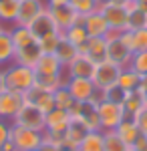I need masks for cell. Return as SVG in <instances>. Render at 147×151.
<instances>
[{"label": "cell", "mask_w": 147, "mask_h": 151, "mask_svg": "<svg viewBox=\"0 0 147 151\" xmlns=\"http://www.w3.org/2000/svg\"><path fill=\"white\" fill-rule=\"evenodd\" d=\"M107 2H117V4H129L127 0H107Z\"/></svg>", "instance_id": "cell-49"}, {"label": "cell", "mask_w": 147, "mask_h": 151, "mask_svg": "<svg viewBox=\"0 0 147 151\" xmlns=\"http://www.w3.org/2000/svg\"><path fill=\"white\" fill-rule=\"evenodd\" d=\"M121 69H123V67L113 65V63H109V60L97 63V65H95V73H93V77H91V81L97 87V91H105V89L117 85L119 75H121Z\"/></svg>", "instance_id": "cell-7"}, {"label": "cell", "mask_w": 147, "mask_h": 151, "mask_svg": "<svg viewBox=\"0 0 147 151\" xmlns=\"http://www.w3.org/2000/svg\"><path fill=\"white\" fill-rule=\"evenodd\" d=\"M71 125V113L65 109H53L46 113V129L45 131H55V133H65Z\"/></svg>", "instance_id": "cell-17"}, {"label": "cell", "mask_w": 147, "mask_h": 151, "mask_svg": "<svg viewBox=\"0 0 147 151\" xmlns=\"http://www.w3.org/2000/svg\"><path fill=\"white\" fill-rule=\"evenodd\" d=\"M63 38L67 40V42H71V45H75V47L81 48L87 45V40H89V32H87V28L83 26V24H75V26H71V28H67L65 32H63Z\"/></svg>", "instance_id": "cell-25"}, {"label": "cell", "mask_w": 147, "mask_h": 151, "mask_svg": "<svg viewBox=\"0 0 147 151\" xmlns=\"http://www.w3.org/2000/svg\"><path fill=\"white\" fill-rule=\"evenodd\" d=\"M36 75H65V67L58 63L55 55H43L36 63Z\"/></svg>", "instance_id": "cell-21"}, {"label": "cell", "mask_w": 147, "mask_h": 151, "mask_svg": "<svg viewBox=\"0 0 147 151\" xmlns=\"http://www.w3.org/2000/svg\"><path fill=\"white\" fill-rule=\"evenodd\" d=\"M147 28V14L143 10H139L135 4H129V12H127V22H125V30H143Z\"/></svg>", "instance_id": "cell-24"}, {"label": "cell", "mask_w": 147, "mask_h": 151, "mask_svg": "<svg viewBox=\"0 0 147 151\" xmlns=\"http://www.w3.org/2000/svg\"><path fill=\"white\" fill-rule=\"evenodd\" d=\"M28 28H30V32H32V36L36 40H40V38H45V36H48V35H55V32H61L57 28V24H55V20H53V16H50L48 6L34 18L32 22L28 24Z\"/></svg>", "instance_id": "cell-12"}, {"label": "cell", "mask_w": 147, "mask_h": 151, "mask_svg": "<svg viewBox=\"0 0 147 151\" xmlns=\"http://www.w3.org/2000/svg\"><path fill=\"white\" fill-rule=\"evenodd\" d=\"M10 127H12L10 121L0 119V149L4 147V143H6V141H10Z\"/></svg>", "instance_id": "cell-41"}, {"label": "cell", "mask_w": 147, "mask_h": 151, "mask_svg": "<svg viewBox=\"0 0 147 151\" xmlns=\"http://www.w3.org/2000/svg\"><path fill=\"white\" fill-rule=\"evenodd\" d=\"M53 95H55V107H57V109H65V111H68V113H71V109L75 107V103H77V101L73 99V95L68 93L67 85L58 87Z\"/></svg>", "instance_id": "cell-35"}, {"label": "cell", "mask_w": 147, "mask_h": 151, "mask_svg": "<svg viewBox=\"0 0 147 151\" xmlns=\"http://www.w3.org/2000/svg\"><path fill=\"white\" fill-rule=\"evenodd\" d=\"M50 10V16L57 24V28L61 32H65L67 28L75 26V24H83L85 22V16H79L77 12L73 10L71 4H65V6H55V8H48Z\"/></svg>", "instance_id": "cell-9"}, {"label": "cell", "mask_w": 147, "mask_h": 151, "mask_svg": "<svg viewBox=\"0 0 147 151\" xmlns=\"http://www.w3.org/2000/svg\"><path fill=\"white\" fill-rule=\"evenodd\" d=\"M0 2H2V0H0Z\"/></svg>", "instance_id": "cell-55"}, {"label": "cell", "mask_w": 147, "mask_h": 151, "mask_svg": "<svg viewBox=\"0 0 147 151\" xmlns=\"http://www.w3.org/2000/svg\"><path fill=\"white\" fill-rule=\"evenodd\" d=\"M127 2H129V4H135V0H127Z\"/></svg>", "instance_id": "cell-53"}, {"label": "cell", "mask_w": 147, "mask_h": 151, "mask_svg": "<svg viewBox=\"0 0 147 151\" xmlns=\"http://www.w3.org/2000/svg\"><path fill=\"white\" fill-rule=\"evenodd\" d=\"M115 133H117V135H119V137H121L129 147H131V145L137 141V137L141 135V133H139V129H137V125L133 123V119H123V121L117 125Z\"/></svg>", "instance_id": "cell-27"}, {"label": "cell", "mask_w": 147, "mask_h": 151, "mask_svg": "<svg viewBox=\"0 0 147 151\" xmlns=\"http://www.w3.org/2000/svg\"><path fill=\"white\" fill-rule=\"evenodd\" d=\"M12 125L18 127H26V129H34V131H43L46 129V113H43L38 107H34L30 103H24L18 113L14 115V119L10 121Z\"/></svg>", "instance_id": "cell-3"}, {"label": "cell", "mask_w": 147, "mask_h": 151, "mask_svg": "<svg viewBox=\"0 0 147 151\" xmlns=\"http://www.w3.org/2000/svg\"><path fill=\"white\" fill-rule=\"evenodd\" d=\"M131 151H147V135H139L137 141L131 145Z\"/></svg>", "instance_id": "cell-42"}, {"label": "cell", "mask_w": 147, "mask_h": 151, "mask_svg": "<svg viewBox=\"0 0 147 151\" xmlns=\"http://www.w3.org/2000/svg\"><path fill=\"white\" fill-rule=\"evenodd\" d=\"M46 8L45 0H20L18 2V14H16V26H28L34 18Z\"/></svg>", "instance_id": "cell-11"}, {"label": "cell", "mask_w": 147, "mask_h": 151, "mask_svg": "<svg viewBox=\"0 0 147 151\" xmlns=\"http://www.w3.org/2000/svg\"><path fill=\"white\" fill-rule=\"evenodd\" d=\"M14 55H16V48L12 45L10 30L6 28L4 32H0V67L6 63H14Z\"/></svg>", "instance_id": "cell-31"}, {"label": "cell", "mask_w": 147, "mask_h": 151, "mask_svg": "<svg viewBox=\"0 0 147 151\" xmlns=\"http://www.w3.org/2000/svg\"><path fill=\"white\" fill-rule=\"evenodd\" d=\"M22 105H24V95L22 93L6 89L4 93L0 95V119L12 121Z\"/></svg>", "instance_id": "cell-10"}, {"label": "cell", "mask_w": 147, "mask_h": 151, "mask_svg": "<svg viewBox=\"0 0 147 151\" xmlns=\"http://www.w3.org/2000/svg\"><path fill=\"white\" fill-rule=\"evenodd\" d=\"M97 113H99V123H101V131H115L117 125L125 119V111L119 103H111V101H105L99 99V107H97Z\"/></svg>", "instance_id": "cell-6"}, {"label": "cell", "mask_w": 147, "mask_h": 151, "mask_svg": "<svg viewBox=\"0 0 147 151\" xmlns=\"http://www.w3.org/2000/svg\"><path fill=\"white\" fill-rule=\"evenodd\" d=\"M0 151H18V149H16V145H14L12 141H6V143H4V147H2Z\"/></svg>", "instance_id": "cell-48"}, {"label": "cell", "mask_w": 147, "mask_h": 151, "mask_svg": "<svg viewBox=\"0 0 147 151\" xmlns=\"http://www.w3.org/2000/svg\"><path fill=\"white\" fill-rule=\"evenodd\" d=\"M123 111H125V119H133V117L145 107V99H143V93L137 89V91H129L127 97L123 101Z\"/></svg>", "instance_id": "cell-22"}, {"label": "cell", "mask_w": 147, "mask_h": 151, "mask_svg": "<svg viewBox=\"0 0 147 151\" xmlns=\"http://www.w3.org/2000/svg\"><path fill=\"white\" fill-rule=\"evenodd\" d=\"M18 2L20 0H2L0 2V22H16L18 14Z\"/></svg>", "instance_id": "cell-34"}, {"label": "cell", "mask_w": 147, "mask_h": 151, "mask_svg": "<svg viewBox=\"0 0 147 151\" xmlns=\"http://www.w3.org/2000/svg\"><path fill=\"white\" fill-rule=\"evenodd\" d=\"M48 8H55V6H65V4H71V0H45Z\"/></svg>", "instance_id": "cell-43"}, {"label": "cell", "mask_w": 147, "mask_h": 151, "mask_svg": "<svg viewBox=\"0 0 147 151\" xmlns=\"http://www.w3.org/2000/svg\"><path fill=\"white\" fill-rule=\"evenodd\" d=\"M34 73H36V70H34ZM65 83H67V77H65V75H36L34 87L55 93L58 87H63Z\"/></svg>", "instance_id": "cell-29"}, {"label": "cell", "mask_w": 147, "mask_h": 151, "mask_svg": "<svg viewBox=\"0 0 147 151\" xmlns=\"http://www.w3.org/2000/svg\"><path fill=\"white\" fill-rule=\"evenodd\" d=\"M99 0H71V6L73 10L77 12L79 16H89L93 12L99 10Z\"/></svg>", "instance_id": "cell-36"}, {"label": "cell", "mask_w": 147, "mask_h": 151, "mask_svg": "<svg viewBox=\"0 0 147 151\" xmlns=\"http://www.w3.org/2000/svg\"><path fill=\"white\" fill-rule=\"evenodd\" d=\"M99 2H103V0H99Z\"/></svg>", "instance_id": "cell-54"}, {"label": "cell", "mask_w": 147, "mask_h": 151, "mask_svg": "<svg viewBox=\"0 0 147 151\" xmlns=\"http://www.w3.org/2000/svg\"><path fill=\"white\" fill-rule=\"evenodd\" d=\"M81 55H87L95 65L107 60V38L105 36H89L87 45L81 48Z\"/></svg>", "instance_id": "cell-16"}, {"label": "cell", "mask_w": 147, "mask_h": 151, "mask_svg": "<svg viewBox=\"0 0 147 151\" xmlns=\"http://www.w3.org/2000/svg\"><path fill=\"white\" fill-rule=\"evenodd\" d=\"M99 97L105 99V101H111V103L123 105L125 97H127V91H125L123 87H119V85H113V87H109L105 91H99Z\"/></svg>", "instance_id": "cell-37"}, {"label": "cell", "mask_w": 147, "mask_h": 151, "mask_svg": "<svg viewBox=\"0 0 147 151\" xmlns=\"http://www.w3.org/2000/svg\"><path fill=\"white\" fill-rule=\"evenodd\" d=\"M10 38H12V45H14L16 50L36 42V38L32 36L28 26H16V24H14V28H10Z\"/></svg>", "instance_id": "cell-26"}, {"label": "cell", "mask_w": 147, "mask_h": 151, "mask_svg": "<svg viewBox=\"0 0 147 151\" xmlns=\"http://www.w3.org/2000/svg\"><path fill=\"white\" fill-rule=\"evenodd\" d=\"M93 73H95V63L87 55L79 52V57L65 69V77L67 79H91Z\"/></svg>", "instance_id": "cell-14"}, {"label": "cell", "mask_w": 147, "mask_h": 151, "mask_svg": "<svg viewBox=\"0 0 147 151\" xmlns=\"http://www.w3.org/2000/svg\"><path fill=\"white\" fill-rule=\"evenodd\" d=\"M34 151H58V147H55V145H50V143H46V141H45L38 149H34Z\"/></svg>", "instance_id": "cell-45"}, {"label": "cell", "mask_w": 147, "mask_h": 151, "mask_svg": "<svg viewBox=\"0 0 147 151\" xmlns=\"http://www.w3.org/2000/svg\"><path fill=\"white\" fill-rule=\"evenodd\" d=\"M8 87H6V75H4V69L0 67V95L4 93Z\"/></svg>", "instance_id": "cell-44"}, {"label": "cell", "mask_w": 147, "mask_h": 151, "mask_svg": "<svg viewBox=\"0 0 147 151\" xmlns=\"http://www.w3.org/2000/svg\"><path fill=\"white\" fill-rule=\"evenodd\" d=\"M58 151H77V149H71V147H61Z\"/></svg>", "instance_id": "cell-50"}, {"label": "cell", "mask_w": 147, "mask_h": 151, "mask_svg": "<svg viewBox=\"0 0 147 151\" xmlns=\"http://www.w3.org/2000/svg\"><path fill=\"white\" fill-rule=\"evenodd\" d=\"M61 40H63V32H55V35H48L45 38H40L38 45H40L43 55H55V50H57Z\"/></svg>", "instance_id": "cell-38"}, {"label": "cell", "mask_w": 147, "mask_h": 151, "mask_svg": "<svg viewBox=\"0 0 147 151\" xmlns=\"http://www.w3.org/2000/svg\"><path fill=\"white\" fill-rule=\"evenodd\" d=\"M105 38H107V60L113 63V65H119V67H127L131 63L133 52L121 40L119 32H109Z\"/></svg>", "instance_id": "cell-8"}, {"label": "cell", "mask_w": 147, "mask_h": 151, "mask_svg": "<svg viewBox=\"0 0 147 151\" xmlns=\"http://www.w3.org/2000/svg\"><path fill=\"white\" fill-rule=\"evenodd\" d=\"M135 6L139 8V10H143L147 14V0H135Z\"/></svg>", "instance_id": "cell-47"}, {"label": "cell", "mask_w": 147, "mask_h": 151, "mask_svg": "<svg viewBox=\"0 0 147 151\" xmlns=\"http://www.w3.org/2000/svg\"><path fill=\"white\" fill-rule=\"evenodd\" d=\"M143 99H145V107H147V93H143Z\"/></svg>", "instance_id": "cell-52"}, {"label": "cell", "mask_w": 147, "mask_h": 151, "mask_svg": "<svg viewBox=\"0 0 147 151\" xmlns=\"http://www.w3.org/2000/svg\"><path fill=\"white\" fill-rule=\"evenodd\" d=\"M4 75H6V87L10 91H18L22 95L28 93L34 87V81H36L34 69L18 65V63H10V67L4 69Z\"/></svg>", "instance_id": "cell-1"}, {"label": "cell", "mask_w": 147, "mask_h": 151, "mask_svg": "<svg viewBox=\"0 0 147 151\" xmlns=\"http://www.w3.org/2000/svg\"><path fill=\"white\" fill-rule=\"evenodd\" d=\"M99 93L95 95L89 101H83V103H75V107L71 109V119L79 121L81 125L89 129V131H101V123H99V113H97V107H99Z\"/></svg>", "instance_id": "cell-2"}, {"label": "cell", "mask_w": 147, "mask_h": 151, "mask_svg": "<svg viewBox=\"0 0 147 151\" xmlns=\"http://www.w3.org/2000/svg\"><path fill=\"white\" fill-rule=\"evenodd\" d=\"M65 85H67L68 93L73 95V99H75L77 103L89 101V99H93L95 95L99 93V91H97V87L93 85L91 79H67Z\"/></svg>", "instance_id": "cell-13"}, {"label": "cell", "mask_w": 147, "mask_h": 151, "mask_svg": "<svg viewBox=\"0 0 147 151\" xmlns=\"http://www.w3.org/2000/svg\"><path fill=\"white\" fill-rule=\"evenodd\" d=\"M119 36H121V40L125 45L131 48V52H143V50H147V28L137 30V32L121 30Z\"/></svg>", "instance_id": "cell-20"}, {"label": "cell", "mask_w": 147, "mask_h": 151, "mask_svg": "<svg viewBox=\"0 0 147 151\" xmlns=\"http://www.w3.org/2000/svg\"><path fill=\"white\" fill-rule=\"evenodd\" d=\"M133 123L137 125V129H139L141 135H147V107H143V109L133 117Z\"/></svg>", "instance_id": "cell-40"}, {"label": "cell", "mask_w": 147, "mask_h": 151, "mask_svg": "<svg viewBox=\"0 0 147 151\" xmlns=\"http://www.w3.org/2000/svg\"><path fill=\"white\" fill-rule=\"evenodd\" d=\"M103 149L105 151H129L131 147L115 131H103Z\"/></svg>", "instance_id": "cell-33"}, {"label": "cell", "mask_w": 147, "mask_h": 151, "mask_svg": "<svg viewBox=\"0 0 147 151\" xmlns=\"http://www.w3.org/2000/svg\"><path fill=\"white\" fill-rule=\"evenodd\" d=\"M4 30H6V28H4V26H2V22H0V32H4Z\"/></svg>", "instance_id": "cell-51"}, {"label": "cell", "mask_w": 147, "mask_h": 151, "mask_svg": "<svg viewBox=\"0 0 147 151\" xmlns=\"http://www.w3.org/2000/svg\"><path fill=\"white\" fill-rule=\"evenodd\" d=\"M83 26L87 28L89 36H107L109 32H111V28H109L107 20L103 18V14L99 10L93 12V14H89V16H85Z\"/></svg>", "instance_id": "cell-19"}, {"label": "cell", "mask_w": 147, "mask_h": 151, "mask_svg": "<svg viewBox=\"0 0 147 151\" xmlns=\"http://www.w3.org/2000/svg\"><path fill=\"white\" fill-rule=\"evenodd\" d=\"M139 91L147 93V75H141V81H139Z\"/></svg>", "instance_id": "cell-46"}, {"label": "cell", "mask_w": 147, "mask_h": 151, "mask_svg": "<svg viewBox=\"0 0 147 151\" xmlns=\"http://www.w3.org/2000/svg\"><path fill=\"white\" fill-rule=\"evenodd\" d=\"M55 57L58 58V63L67 69L68 65L75 60V58L79 57V48L75 47V45H71V42H67L65 38L58 42V47H57V50H55Z\"/></svg>", "instance_id": "cell-28"}, {"label": "cell", "mask_w": 147, "mask_h": 151, "mask_svg": "<svg viewBox=\"0 0 147 151\" xmlns=\"http://www.w3.org/2000/svg\"><path fill=\"white\" fill-rule=\"evenodd\" d=\"M87 133H89V129L85 127V125H81L79 121H75V119H71V125H68L67 131H65V147L77 149L79 143L83 141V137H85Z\"/></svg>", "instance_id": "cell-23"}, {"label": "cell", "mask_w": 147, "mask_h": 151, "mask_svg": "<svg viewBox=\"0 0 147 151\" xmlns=\"http://www.w3.org/2000/svg\"><path fill=\"white\" fill-rule=\"evenodd\" d=\"M99 12L103 14V18L107 20L111 32H121V30H125L129 4H117V2H107V0H103L101 4H99Z\"/></svg>", "instance_id": "cell-5"}, {"label": "cell", "mask_w": 147, "mask_h": 151, "mask_svg": "<svg viewBox=\"0 0 147 151\" xmlns=\"http://www.w3.org/2000/svg\"><path fill=\"white\" fill-rule=\"evenodd\" d=\"M24 103H30L34 107H38L43 113H50L55 107V95L50 91H45V89H38V87H32L28 93H24Z\"/></svg>", "instance_id": "cell-15"}, {"label": "cell", "mask_w": 147, "mask_h": 151, "mask_svg": "<svg viewBox=\"0 0 147 151\" xmlns=\"http://www.w3.org/2000/svg\"><path fill=\"white\" fill-rule=\"evenodd\" d=\"M10 141L16 145L18 151H34L45 143V133L43 131H34V129L12 125L10 127Z\"/></svg>", "instance_id": "cell-4"}, {"label": "cell", "mask_w": 147, "mask_h": 151, "mask_svg": "<svg viewBox=\"0 0 147 151\" xmlns=\"http://www.w3.org/2000/svg\"><path fill=\"white\" fill-rule=\"evenodd\" d=\"M139 81H141V75L127 65V67L121 69V75H119L117 85H119V87H123L125 91L129 93V91H137V89H139Z\"/></svg>", "instance_id": "cell-30"}, {"label": "cell", "mask_w": 147, "mask_h": 151, "mask_svg": "<svg viewBox=\"0 0 147 151\" xmlns=\"http://www.w3.org/2000/svg\"><path fill=\"white\" fill-rule=\"evenodd\" d=\"M129 151H131V149H129Z\"/></svg>", "instance_id": "cell-56"}, {"label": "cell", "mask_w": 147, "mask_h": 151, "mask_svg": "<svg viewBox=\"0 0 147 151\" xmlns=\"http://www.w3.org/2000/svg\"><path fill=\"white\" fill-rule=\"evenodd\" d=\"M40 57H43V50H40L38 40H36V42L28 45V47L18 48V50H16V55H14V63H18V65H24V67H30V69H34Z\"/></svg>", "instance_id": "cell-18"}, {"label": "cell", "mask_w": 147, "mask_h": 151, "mask_svg": "<svg viewBox=\"0 0 147 151\" xmlns=\"http://www.w3.org/2000/svg\"><path fill=\"white\" fill-rule=\"evenodd\" d=\"M77 151H105L103 149V131H89L79 143Z\"/></svg>", "instance_id": "cell-32"}, {"label": "cell", "mask_w": 147, "mask_h": 151, "mask_svg": "<svg viewBox=\"0 0 147 151\" xmlns=\"http://www.w3.org/2000/svg\"><path fill=\"white\" fill-rule=\"evenodd\" d=\"M129 67L133 70H137L139 75H147V50H143V52H133Z\"/></svg>", "instance_id": "cell-39"}]
</instances>
